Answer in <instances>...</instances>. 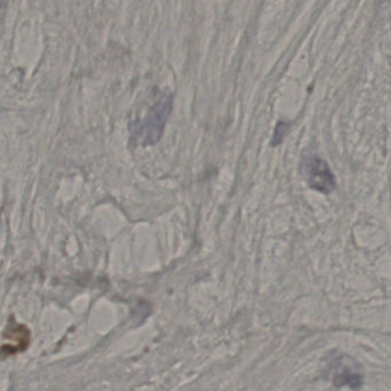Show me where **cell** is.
I'll use <instances>...</instances> for the list:
<instances>
[{"instance_id":"obj_1","label":"cell","mask_w":391,"mask_h":391,"mask_svg":"<svg viewBox=\"0 0 391 391\" xmlns=\"http://www.w3.org/2000/svg\"><path fill=\"white\" fill-rule=\"evenodd\" d=\"M303 171L307 184L312 189L322 193L329 194L335 189V178L329 165L318 156H310L302 163Z\"/></svg>"},{"instance_id":"obj_2","label":"cell","mask_w":391,"mask_h":391,"mask_svg":"<svg viewBox=\"0 0 391 391\" xmlns=\"http://www.w3.org/2000/svg\"><path fill=\"white\" fill-rule=\"evenodd\" d=\"M30 335H29V329L25 326L20 325L16 322H10L8 329L4 333V340L8 342H4L3 346V353L4 355H15L16 353L23 351V350L29 346V341H30Z\"/></svg>"}]
</instances>
